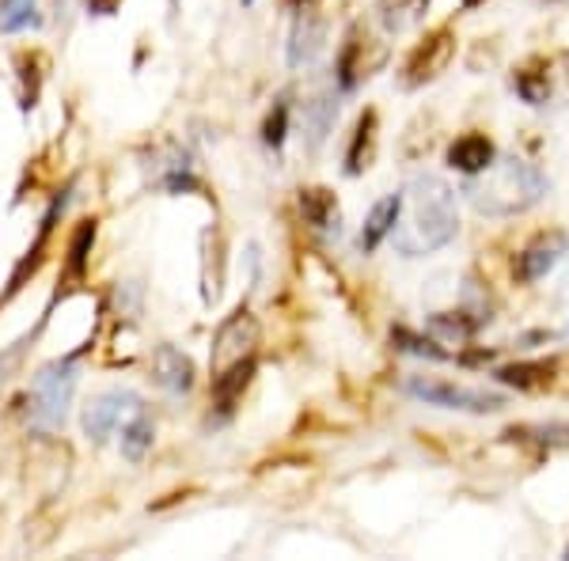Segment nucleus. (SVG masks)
Wrapping results in <instances>:
<instances>
[{
	"instance_id": "5701e85b",
	"label": "nucleus",
	"mask_w": 569,
	"mask_h": 561,
	"mask_svg": "<svg viewBox=\"0 0 569 561\" xmlns=\"http://www.w3.org/2000/svg\"><path fill=\"white\" fill-rule=\"evenodd\" d=\"M284 130H289V107H284V99H281V103L270 110V118H266L262 141L270 144V149H281V144H284Z\"/></svg>"
},
{
	"instance_id": "f3484780",
	"label": "nucleus",
	"mask_w": 569,
	"mask_h": 561,
	"mask_svg": "<svg viewBox=\"0 0 569 561\" xmlns=\"http://www.w3.org/2000/svg\"><path fill=\"white\" fill-rule=\"evenodd\" d=\"M372 156H376V110H365L361 122H357V130H353L350 152H346V174L369 171Z\"/></svg>"
},
{
	"instance_id": "393cba45",
	"label": "nucleus",
	"mask_w": 569,
	"mask_h": 561,
	"mask_svg": "<svg viewBox=\"0 0 569 561\" xmlns=\"http://www.w3.org/2000/svg\"><path fill=\"white\" fill-rule=\"evenodd\" d=\"M122 0H88V12L91 16H114Z\"/></svg>"
},
{
	"instance_id": "2eb2a0df",
	"label": "nucleus",
	"mask_w": 569,
	"mask_h": 561,
	"mask_svg": "<svg viewBox=\"0 0 569 561\" xmlns=\"http://www.w3.org/2000/svg\"><path fill=\"white\" fill-rule=\"evenodd\" d=\"M365 46H369V39H361V31L346 34V46L342 53H338V84H342V91H353L357 84H361L365 77H369V61H365Z\"/></svg>"
},
{
	"instance_id": "20e7f679",
	"label": "nucleus",
	"mask_w": 569,
	"mask_h": 561,
	"mask_svg": "<svg viewBox=\"0 0 569 561\" xmlns=\"http://www.w3.org/2000/svg\"><path fill=\"white\" fill-rule=\"evenodd\" d=\"M407 391L415 399L429 402V407H440V410H463V413H493L505 407L501 394H490V391H475V388H460L452 380H433V375H410L407 380Z\"/></svg>"
},
{
	"instance_id": "ddd939ff",
	"label": "nucleus",
	"mask_w": 569,
	"mask_h": 561,
	"mask_svg": "<svg viewBox=\"0 0 569 561\" xmlns=\"http://www.w3.org/2000/svg\"><path fill=\"white\" fill-rule=\"evenodd\" d=\"M399 206H402V194H388V198H380L372 206V213L365 217V228H361V251L365 254H372L376 247L383 243V239L391 236V228H395V220H399Z\"/></svg>"
},
{
	"instance_id": "423d86ee",
	"label": "nucleus",
	"mask_w": 569,
	"mask_h": 561,
	"mask_svg": "<svg viewBox=\"0 0 569 561\" xmlns=\"http://www.w3.org/2000/svg\"><path fill=\"white\" fill-rule=\"evenodd\" d=\"M254 353H259V319L247 308H240L236 315H228L220 323L213 338V361L209 364H213V375H220L243 361H254Z\"/></svg>"
},
{
	"instance_id": "dca6fc26",
	"label": "nucleus",
	"mask_w": 569,
	"mask_h": 561,
	"mask_svg": "<svg viewBox=\"0 0 569 561\" xmlns=\"http://www.w3.org/2000/svg\"><path fill=\"white\" fill-rule=\"evenodd\" d=\"M300 217L319 232H330V228H338V198L327 187L300 190Z\"/></svg>"
},
{
	"instance_id": "a211bd4d",
	"label": "nucleus",
	"mask_w": 569,
	"mask_h": 561,
	"mask_svg": "<svg viewBox=\"0 0 569 561\" xmlns=\"http://www.w3.org/2000/svg\"><path fill=\"white\" fill-rule=\"evenodd\" d=\"M251 375H254V361H243V364L228 368V372L213 375V402L220 407V413H232L236 410V402H240V394L247 391Z\"/></svg>"
},
{
	"instance_id": "9d476101",
	"label": "nucleus",
	"mask_w": 569,
	"mask_h": 561,
	"mask_svg": "<svg viewBox=\"0 0 569 561\" xmlns=\"http://www.w3.org/2000/svg\"><path fill=\"white\" fill-rule=\"evenodd\" d=\"M498 160V149H493V141L479 130L456 137L452 144H448V168L463 171V174H479L486 171L490 163Z\"/></svg>"
},
{
	"instance_id": "4468645a",
	"label": "nucleus",
	"mask_w": 569,
	"mask_h": 561,
	"mask_svg": "<svg viewBox=\"0 0 569 561\" xmlns=\"http://www.w3.org/2000/svg\"><path fill=\"white\" fill-rule=\"evenodd\" d=\"M512 88L528 107H543L550 99V66L547 58H528L525 66L512 72Z\"/></svg>"
},
{
	"instance_id": "0eeeda50",
	"label": "nucleus",
	"mask_w": 569,
	"mask_h": 561,
	"mask_svg": "<svg viewBox=\"0 0 569 561\" xmlns=\"http://www.w3.org/2000/svg\"><path fill=\"white\" fill-rule=\"evenodd\" d=\"M141 407H144V402L137 399L133 391H107V394H99V399H91L88 410H84V432H88V440L103 444L110 432L122 429L126 418H133V413L141 410Z\"/></svg>"
},
{
	"instance_id": "aec40b11",
	"label": "nucleus",
	"mask_w": 569,
	"mask_h": 561,
	"mask_svg": "<svg viewBox=\"0 0 569 561\" xmlns=\"http://www.w3.org/2000/svg\"><path fill=\"white\" fill-rule=\"evenodd\" d=\"M391 342L399 349H407V353L415 357H429V361H448V349H437V342H429V338L421 334H410L407 327H395L391 330Z\"/></svg>"
},
{
	"instance_id": "a878e982",
	"label": "nucleus",
	"mask_w": 569,
	"mask_h": 561,
	"mask_svg": "<svg viewBox=\"0 0 569 561\" xmlns=\"http://www.w3.org/2000/svg\"><path fill=\"white\" fill-rule=\"evenodd\" d=\"M284 4H289V8H305L308 0H284Z\"/></svg>"
},
{
	"instance_id": "6ab92c4d",
	"label": "nucleus",
	"mask_w": 569,
	"mask_h": 561,
	"mask_svg": "<svg viewBox=\"0 0 569 561\" xmlns=\"http://www.w3.org/2000/svg\"><path fill=\"white\" fill-rule=\"evenodd\" d=\"M118 432H122V437H118V440H122V455L130 459V463H141L144 452L152 448V418H149V410L141 407V410L133 413V418H126V425L118 429Z\"/></svg>"
},
{
	"instance_id": "bb28decb",
	"label": "nucleus",
	"mask_w": 569,
	"mask_h": 561,
	"mask_svg": "<svg viewBox=\"0 0 569 561\" xmlns=\"http://www.w3.org/2000/svg\"><path fill=\"white\" fill-rule=\"evenodd\" d=\"M475 4H482V0H463V8H475Z\"/></svg>"
},
{
	"instance_id": "39448f33",
	"label": "nucleus",
	"mask_w": 569,
	"mask_h": 561,
	"mask_svg": "<svg viewBox=\"0 0 569 561\" xmlns=\"http://www.w3.org/2000/svg\"><path fill=\"white\" fill-rule=\"evenodd\" d=\"M456 58V31L452 27H437L421 39L415 50H410L407 66H402V88H426L452 66Z\"/></svg>"
},
{
	"instance_id": "f8f14e48",
	"label": "nucleus",
	"mask_w": 569,
	"mask_h": 561,
	"mask_svg": "<svg viewBox=\"0 0 569 561\" xmlns=\"http://www.w3.org/2000/svg\"><path fill=\"white\" fill-rule=\"evenodd\" d=\"M498 375L501 383H509V388H517V391H547L550 383H555V375H558V361L550 357V361H517V364H505L498 368Z\"/></svg>"
},
{
	"instance_id": "b1692460",
	"label": "nucleus",
	"mask_w": 569,
	"mask_h": 561,
	"mask_svg": "<svg viewBox=\"0 0 569 561\" xmlns=\"http://www.w3.org/2000/svg\"><path fill=\"white\" fill-rule=\"evenodd\" d=\"M407 8H415V12H426L429 0H383V16H388V23H395V12H407Z\"/></svg>"
},
{
	"instance_id": "6e6552de",
	"label": "nucleus",
	"mask_w": 569,
	"mask_h": 561,
	"mask_svg": "<svg viewBox=\"0 0 569 561\" xmlns=\"http://www.w3.org/2000/svg\"><path fill=\"white\" fill-rule=\"evenodd\" d=\"M566 251H569L566 232H539L525 251L517 254V262H512V278H517L520 284L543 281L547 273L566 259Z\"/></svg>"
},
{
	"instance_id": "cd10ccee",
	"label": "nucleus",
	"mask_w": 569,
	"mask_h": 561,
	"mask_svg": "<svg viewBox=\"0 0 569 561\" xmlns=\"http://www.w3.org/2000/svg\"><path fill=\"white\" fill-rule=\"evenodd\" d=\"M243 4H254V0H243Z\"/></svg>"
},
{
	"instance_id": "7ed1b4c3",
	"label": "nucleus",
	"mask_w": 569,
	"mask_h": 561,
	"mask_svg": "<svg viewBox=\"0 0 569 561\" xmlns=\"http://www.w3.org/2000/svg\"><path fill=\"white\" fill-rule=\"evenodd\" d=\"M72 391H77V368L69 361H53L46 364L31 383V394H27V421H31L34 432H58L66 425V413L72 402Z\"/></svg>"
},
{
	"instance_id": "c85d7f7f",
	"label": "nucleus",
	"mask_w": 569,
	"mask_h": 561,
	"mask_svg": "<svg viewBox=\"0 0 569 561\" xmlns=\"http://www.w3.org/2000/svg\"><path fill=\"white\" fill-rule=\"evenodd\" d=\"M566 558H569V550H566Z\"/></svg>"
},
{
	"instance_id": "9b49d317",
	"label": "nucleus",
	"mask_w": 569,
	"mask_h": 561,
	"mask_svg": "<svg viewBox=\"0 0 569 561\" xmlns=\"http://www.w3.org/2000/svg\"><path fill=\"white\" fill-rule=\"evenodd\" d=\"M152 380L168 391H190L194 388V361L176 345H160L152 353Z\"/></svg>"
},
{
	"instance_id": "f03ea898",
	"label": "nucleus",
	"mask_w": 569,
	"mask_h": 561,
	"mask_svg": "<svg viewBox=\"0 0 569 561\" xmlns=\"http://www.w3.org/2000/svg\"><path fill=\"white\" fill-rule=\"evenodd\" d=\"M463 194L482 217H517L547 194V174L520 156H501L486 171L471 174Z\"/></svg>"
},
{
	"instance_id": "f257e3e1",
	"label": "nucleus",
	"mask_w": 569,
	"mask_h": 561,
	"mask_svg": "<svg viewBox=\"0 0 569 561\" xmlns=\"http://www.w3.org/2000/svg\"><path fill=\"white\" fill-rule=\"evenodd\" d=\"M460 232V209H456V190L440 174H415L402 187L399 220H395V251L407 259H421L448 247Z\"/></svg>"
},
{
	"instance_id": "1a4fd4ad",
	"label": "nucleus",
	"mask_w": 569,
	"mask_h": 561,
	"mask_svg": "<svg viewBox=\"0 0 569 561\" xmlns=\"http://www.w3.org/2000/svg\"><path fill=\"white\" fill-rule=\"evenodd\" d=\"M323 34H327V23L316 8H300L297 23H292V34H289V66L300 69L308 61H316V53L323 50Z\"/></svg>"
},
{
	"instance_id": "412c9836",
	"label": "nucleus",
	"mask_w": 569,
	"mask_h": 561,
	"mask_svg": "<svg viewBox=\"0 0 569 561\" xmlns=\"http://www.w3.org/2000/svg\"><path fill=\"white\" fill-rule=\"evenodd\" d=\"M34 23V0H0V31H23Z\"/></svg>"
},
{
	"instance_id": "4be33fe9",
	"label": "nucleus",
	"mask_w": 569,
	"mask_h": 561,
	"mask_svg": "<svg viewBox=\"0 0 569 561\" xmlns=\"http://www.w3.org/2000/svg\"><path fill=\"white\" fill-rule=\"evenodd\" d=\"M91 239H96V220H84V224L77 228V236H72V247H69V270H72V278H80V273H84Z\"/></svg>"
}]
</instances>
